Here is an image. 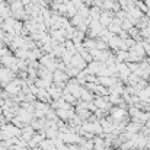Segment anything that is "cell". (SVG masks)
<instances>
[{
  "label": "cell",
  "mask_w": 150,
  "mask_h": 150,
  "mask_svg": "<svg viewBox=\"0 0 150 150\" xmlns=\"http://www.w3.org/2000/svg\"><path fill=\"white\" fill-rule=\"evenodd\" d=\"M22 86H23V83H22L21 80H12V82H9L4 88H6V92H7V93L19 95V92H21Z\"/></svg>",
  "instance_id": "obj_1"
},
{
  "label": "cell",
  "mask_w": 150,
  "mask_h": 150,
  "mask_svg": "<svg viewBox=\"0 0 150 150\" xmlns=\"http://www.w3.org/2000/svg\"><path fill=\"white\" fill-rule=\"evenodd\" d=\"M10 15H12V9L7 7L4 3H1L0 4V18L1 19H7V18H10Z\"/></svg>",
  "instance_id": "obj_2"
},
{
  "label": "cell",
  "mask_w": 150,
  "mask_h": 150,
  "mask_svg": "<svg viewBox=\"0 0 150 150\" xmlns=\"http://www.w3.org/2000/svg\"><path fill=\"white\" fill-rule=\"evenodd\" d=\"M32 134H34V128H32V127H28V128L22 130V137H23L25 140H31Z\"/></svg>",
  "instance_id": "obj_3"
},
{
  "label": "cell",
  "mask_w": 150,
  "mask_h": 150,
  "mask_svg": "<svg viewBox=\"0 0 150 150\" xmlns=\"http://www.w3.org/2000/svg\"><path fill=\"white\" fill-rule=\"evenodd\" d=\"M1 3H4V0H0V4H1Z\"/></svg>",
  "instance_id": "obj_7"
},
{
  "label": "cell",
  "mask_w": 150,
  "mask_h": 150,
  "mask_svg": "<svg viewBox=\"0 0 150 150\" xmlns=\"http://www.w3.org/2000/svg\"><path fill=\"white\" fill-rule=\"evenodd\" d=\"M6 54H9V51H7V50H4L3 47H0V58H1V57H4Z\"/></svg>",
  "instance_id": "obj_5"
},
{
  "label": "cell",
  "mask_w": 150,
  "mask_h": 150,
  "mask_svg": "<svg viewBox=\"0 0 150 150\" xmlns=\"http://www.w3.org/2000/svg\"><path fill=\"white\" fill-rule=\"evenodd\" d=\"M41 140H42V137L34 136V139H32V140H29V146H35L37 143H41Z\"/></svg>",
  "instance_id": "obj_4"
},
{
  "label": "cell",
  "mask_w": 150,
  "mask_h": 150,
  "mask_svg": "<svg viewBox=\"0 0 150 150\" xmlns=\"http://www.w3.org/2000/svg\"><path fill=\"white\" fill-rule=\"evenodd\" d=\"M6 1H7V3H10V4H12V3H15V1H18V0H6Z\"/></svg>",
  "instance_id": "obj_6"
},
{
  "label": "cell",
  "mask_w": 150,
  "mask_h": 150,
  "mask_svg": "<svg viewBox=\"0 0 150 150\" xmlns=\"http://www.w3.org/2000/svg\"><path fill=\"white\" fill-rule=\"evenodd\" d=\"M50 1H52V0H50Z\"/></svg>",
  "instance_id": "obj_8"
}]
</instances>
